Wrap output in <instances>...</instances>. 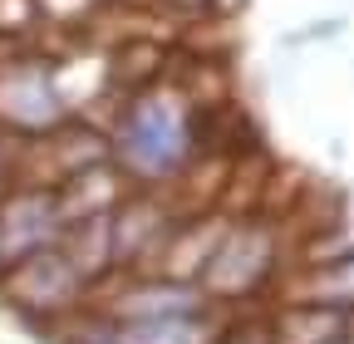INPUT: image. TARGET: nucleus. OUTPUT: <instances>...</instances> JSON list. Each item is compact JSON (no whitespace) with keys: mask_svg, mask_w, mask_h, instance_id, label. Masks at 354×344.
I'll return each mask as SVG.
<instances>
[{"mask_svg":"<svg viewBox=\"0 0 354 344\" xmlns=\"http://www.w3.org/2000/svg\"><path fill=\"white\" fill-rule=\"evenodd\" d=\"M271 236L261 227H236V231H221V241L212 246L207 266H202V290L207 295H227V300H241L261 285V276L271 271Z\"/></svg>","mask_w":354,"mask_h":344,"instance_id":"4","label":"nucleus"},{"mask_svg":"<svg viewBox=\"0 0 354 344\" xmlns=\"http://www.w3.org/2000/svg\"><path fill=\"white\" fill-rule=\"evenodd\" d=\"M59 236H64L59 192L35 187V192H15L0 202V256H6V271L39 251H55Z\"/></svg>","mask_w":354,"mask_h":344,"instance_id":"3","label":"nucleus"},{"mask_svg":"<svg viewBox=\"0 0 354 344\" xmlns=\"http://www.w3.org/2000/svg\"><path fill=\"white\" fill-rule=\"evenodd\" d=\"M315 305H330V310H349L354 305V251H344L339 261H330L315 276Z\"/></svg>","mask_w":354,"mask_h":344,"instance_id":"8","label":"nucleus"},{"mask_svg":"<svg viewBox=\"0 0 354 344\" xmlns=\"http://www.w3.org/2000/svg\"><path fill=\"white\" fill-rule=\"evenodd\" d=\"M79 344H216L212 315H158V320H99Z\"/></svg>","mask_w":354,"mask_h":344,"instance_id":"6","label":"nucleus"},{"mask_svg":"<svg viewBox=\"0 0 354 344\" xmlns=\"http://www.w3.org/2000/svg\"><path fill=\"white\" fill-rule=\"evenodd\" d=\"M339 344H344V339H339Z\"/></svg>","mask_w":354,"mask_h":344,"instance_id":"11","label":"nucleus"},{"mask_svg":"<svg viewBox=\"0 0 354 344\" xmlns=\"http://www.w3.org/2000/svg\"><path fill=\"white\" fill-rule=\"evenodd\" d=\"M79 285H84V276L74 271V261L59 246L39 251V256H30V261L6 271V295L15 300L20 310H30V315H59L79 295Z\"/></svg>","mask_w":354,"mask_h":344,"instance_id":"5","label":"nucleus"},{"mask_svg":"<svg viewBox=\"0 0 354 344\" xmlns=\"http://www.w3.org/2000/svg\"><path fill=\"white\" fill-rule=\"evenodd\" d=\"M227 344H276L271 334H236V339H227Z\"/></svg>","mask_w":354,"mask_h":344,"instance_id":"9","label":"nucleus"},{"mask_svg":"<svg viewBox=\"0 0 354 344\" xmlns=\"http://www.w3.org/2000/svg\"><path fill=\"white\" fill-rule=\"evenodd\" d=\"M0 128L30 138H50L64 128V94L44 59L25 55L0 64Z\"/></svg>","mask_w":354,"mask_h":344,"instance_id":"2","label":"nucleus"},{"mask_svg":"<svg viewBox=\"0 0 354 344\" xmlns=\"http://www.w3.org/2000/svg\"><path fill=\"white\" fill-rule=\"evenodd\" d=\"M187 148H192V113L183 99H172L162 89L153 94L143 89L113 128L118 167L133 172V178H172L183 167Z\"/></svg>","mask_w":354,"mask_h":344,"instance_id":"1","label":"nucleus"},{"mask_svg":"<svg viewBox=\"0 0 354 344\" xmlns=\"http://www.w3.org/2000/svg\"><path fill=\"white\" fill-rule=\"evenodd\" d=\"M0 271H6V256H0Z\"/></svg>","mask_w":354,"mask_h":344,"instance_id":"10","label":"nucleus"},{"mask_svg":"<svg viewBox=\"0 0 354 344\" xmlns=\"http://www.w3.org/2000/svg\"><path fill=\"white\" fill-rule=\"evenodd\" d=\"M207 290L183 280H148L128 285L113 305V320H158V315H207Z\"/></svg>","mask_w":354,"mask_h":344,"instance_id":"7","label":"nucleus"}]
</instances>
